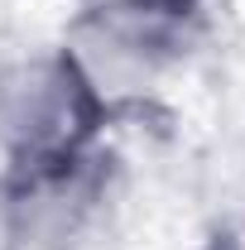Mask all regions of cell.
Wrapping results in <instances>:
<instances>
[{"label": "cell", "mask_w": 245, "mask_h": 250, "mask_svg": "<svg viewBox=\"0 0 245 250\" xmlns=\"http://www.w3.org/2000/svg\"><path fill=\"white\" fill-rule=\"evenodd\" d=\"M111 116L116 106L67 43L24 48L0 62V164L82 154L106 140Z\"/></svg>", "instance_id": "obj_1"}, {"label": "cell", "mask_w": 245, "mask_h": 250, "mask_svg": "<svg viewBox=\"0 0 245 250\" xmlns=\"http://www.w3.org/2000/svg\"><path fill=\"white\" fill-rule=\"evenodd\" d=\"M202 5L207 0H77L67 48L121 111L125 96L149 92L163 67L183 58Z\"/></svg>", "instance_id": "obj_3"}, {"label": "cell", "mask_w": 245, "mask_h": 250, "mask_svg": "<svg viewBox=\"0 0 245 250\" xmlns=\"http://www.w3.org/2000/svg\"><path fill=\"white\" fill-rule=\"evenodd\" d=\"M202 250H236V246H231V236H226V231H216V236H212Z\"/></svg>", "instance_id": "obj_4"}, {"label": "cell", "mask_w": 245, "mask_h": 250, "mask_svg": "<svg viewBox=\"0 0 245 250\" xmlns=\"http://www.w3.org/2000/svg\"><path fill=\"white\" fill-rule=\"evenodd\" d=\"M121 202V159L106 140L62 159L0 168V236L10 250H87Z\"/></svg>", "instance_id": "obj_2"}]
</instances>
